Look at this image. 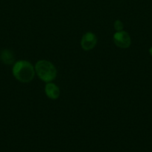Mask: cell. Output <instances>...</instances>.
Wrapping results in <instances>:
<instances>
[{"mask_svg":"<svg viewBox=\"0 0 152 152\" xmlns=\"http://www.w3.org/2000/svg\"><path fill=\"white\" fill-rule=\"evenodd\" d=\"M113 41L117 47L128 48L131 45V39L129 34L125 31H116L113 34Z\"/></svg>","mask_w":152,"mask_h":152,"instance_id":"cell-3","label":"cell"},{"mask_svg":"<svg viewBox=\"0 0 152 152\" xmlns=\"http://www.w3.org/2000/svg\"><path fill=\"white\" fill-rule=\"evenodd\" d=\"M0 59L5 65H12L14 62V55L9 49H4L0 52Z\"/></svg>","mask_w":152,"mask_h":152,"instance_id":"cell-6","label":"cell"},{"mask_svg":"<svg viewBox=\"0 0 152 152\" xmlns=\"http://www.w3.org/2000/svg\"><path fill=\"white\" fill-rule=\"evenodd\" d=\"M12 73L16 80L22 83H28L35 76V68L32 64L26 60H19L15 62Z\"/></svg>","mask_w":152,"mask_h":152,"instance_id":"cell-1","label":"cell"},{"mask_svg":"<svg viewBox=\"0 0 152 152\" xmlns=\"http://www.w3.org/2000/svg\"><path fill=\"white\" fill-rule=\"evenodd\" d=\"M149 53H150V54L152 56V47L149 49Z\"/></svg>","mask_w":152,"mask_h":152,"instance_id":"cell-8","label":"cell"},{"mask_svg":"<svg viewBox=\"0 0 152 152\" xmlns=\"http://www.w3.org/2000/svg\"><path fill=\"white\" fill-rule=\"evenodd\" d=\"M97 44V37L92 32L84 34L80 40V46L84 50H90L95 47Z\"/></svg>","mask_w":152,"mask_h":152,"instance_id":"cell-4","label":"cell"},{"mask_svg":"<svg viewBox=\"0 0 152 152\" xmlns=\"http://www.w3.org/2000/svg\"><path fill=\"white\" fill-rule=\"evenodd\" d=\"M45 94L51 99H57L60 96L61 91L58 86L53 83H47L45 86Z\"/></svg>","mask_w":152,"mask_h":152,"instance_id":"cell-5","label":"cell"},{"mask_svg":"<svg viewBox=\"0 0 152 152\" xmlns=\"http://www.w3.org/2000/svg\"><path fill=\"white\" fill-rule=\"evenodd\" d=\"M35 73L45 83H51L57 77V69L54 64L46 59L37 61L35 64Z\"/></svg>","mask_w":152,"mask_h":152,"instance_id":"cell-2","label":"cell"},{"mask_svg":"<svg viewBox=\"0 0 152 152\" xmlns=\"http://www.w3.org/2000/svg\"><path fill=\"white\" fill-rule=\"evenodd\" d=\"M113 27H114L115 30H116V31H123L124 25H123V23H122V21L117 19V20H116L114 22Z\"/></svg>","mask_w":152,"mask_h":152,"instance_id":"cell-7","label":"cell"}]
</instances>
